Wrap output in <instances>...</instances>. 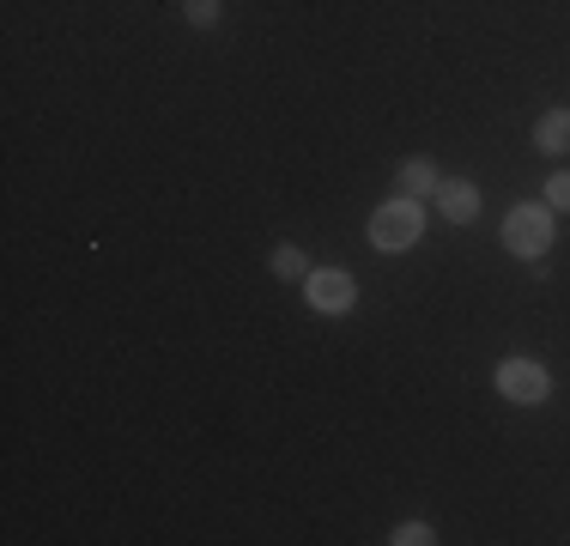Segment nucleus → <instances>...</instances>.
<instances>
[{
	"label": "nucleus",
	"mask_w": 570,
	"mask_h": 546,
	"mask_svg": "<svg viewBox=\"0 0 570 546\" xmlns=\"http://www.w3.org/2000/svg\"><path fill=\"white\" fill-rule=\"evenodd\" d=\"M534 146H540V153H570V109H552V116H540Z\"/></svg>",
	"instance_id": "6"
},
{
	"label": "nucleus",
	"mask_w": 570,
	"mask_h": 546,
	"mask_svg": "<svg viewBox=\"0 0 570 546\" xmlns=\"http://www.w3.org/2000/svg\"><path fill=\"white\" fill-rule=\"evenodd\" d=\"M188 25H200V31L219 25V0H188Z\"/></svg>",
	"instance_id": "10"
},
{
	"label": "nucleus",
	"mask_w": 570,
	"mask_h": 546,
	"mask_svg": "<svg viewBox=\"0 0 570 546\" xmlns=\"http://www.w3.org/2000/svg\"><path fill=\"white\" fill-rule=\"evenodd\" d=\"M438 213L450 218V225H468V218L480 213V188L461 183V176H455V183H438Z\"/></svg>",
	"instance_id": "5"
},
{
	"label": "nucleus",
	"mask_w": 570,
	"mask_h": 546,
	"mask_svg": "<svg viewBox=\"0 0 570 546\" xmlns=\"http://www.w3.org/2000/svg\"><path fill=\"white\" fill-rule=\"evenodd\" d=\"M552 243V213L547 207H510L504 218V250L522 255V262H540Z\"/></svg>",
	"instance_id": "2"
},
{
	"label": "nucleus",
	"mask_w": 570,
	"mask_h": 546,
	"mask_svg": "<svg viewBox=\"0 0 570 546\" xmlns=\"http://www.w3.org/2000/svg\"><path fill=\"white\" fill-rule=\"evenodd\" d=\"M438 535H431V523H401L395 528V546H431Z\"/></svg>",
	"instance_id": "9"
},
{
	"label": "nucleus",
	"mask_w": 570,
	"mask_h": 546,
	"mask_svg": "<svg viewBox=\"0 0 570 546\" xmlns=\"http://www.w3.org/2000/svg\"><path fill=\"white\" fill-rule=\"evenodd\" d=\"M274 273H279V280H309L304 250H297V243H279V250H274Z\"/></svg>",
	"instance_id": "8"
},
{
	"label": "nucleus",
	"mask_w": 570,
	"mask_h": 546,
	"mask_svg": "<svg viewBox=\"0 0 570 546\" xmlns=\"http://www.w3.org/2000/svg\"><path fill=\"white\" fill-rule=\"evenodd\" d=\"M419 231H425V218H419L413 201H389V207L371 213V250L401 255V250H413V243H419Z\"/></svg>",
	"instance_id": "1"
},
{
	"label": "nucleus",
	"mask_w": 570,
	"mask_h": 546,
	"mask_svg": "<svg viewBox=\"0 0 570 546\" xmlns=\"http://www.w3.org/2000/svg\"><path fill=\"white\" fill-rule=\"evenodd\" d=\"M401 188L406 195H438V170H431V158H406L401 164Z\"/></svg>",
	"instance_id": "7"
},
{
	"label": "nucleus",
	"mask_w": 570,
	"mask_h": 546,
	"mask_svg": "<svg viewBox=\"0 0 570 546\" xmlns=\"http://www.w3.org/2000/svg\"><path fill=\"white\" fill-rule=\"evenodd\" d=\"M304 298H309V310H322V316H346L352 298H358V285H352L346 267H309Z\"/></svg>",
	"instance_id": "4"
},
{
	"label": "nucleus",
	"mask_w": 570,
	"mask_h": 546,
	"mask_svg": "<svg viewBox=\"0 0 570 546\" xmlns=\"http://www.w3.org/2000/svg\"><path fill=\"white\" fill-rule=\"evenodd\" d=\"M547 201H552L559 213H570V170H559V176L547 183Z\"/></svg>",
	"instance_id": "11"
},
{
	"label": "nucleus",
	"mask_w": 570,
	"mask_h": 546,
	"mask_svg": "<svg viewBox=\"0 0 570 546\" xmlns=\"http://www.w3.org/2000/svg\"><path fill=\"white\" fill-rule=\"evenodd\" d=\"M498 394L515 401V407H540L552 394V377L540 371L534 359H504V364H498Z\"/></svg>",
	"instance_id": "3"
}]
</instances>
